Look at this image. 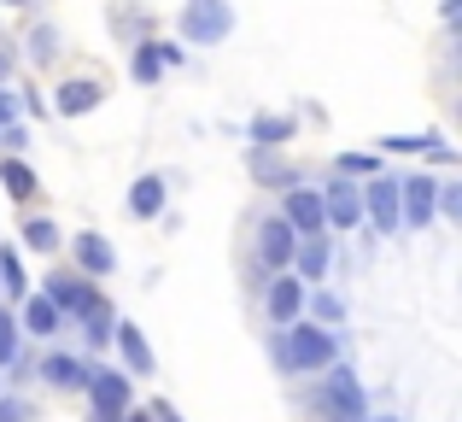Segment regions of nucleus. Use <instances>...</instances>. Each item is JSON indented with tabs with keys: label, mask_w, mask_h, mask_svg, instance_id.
<instances>
[{
	"label": "nucleus",
	"mask_w": 462,
	"mask_h": 422,
	"mask_svg": "<svg viewBox=\"0 0 462 422\" xmlns=\"http://www.w3.org/2000/svg\"><path fill=\"white\" fill-rule=\"evenodd\" d=\"M275 364L282 370H328L334 364V334L322 323H287L275 341Z\"/></svg>",
	"instance_id": "nucleus-1"
},
{
	"label": "nucleus",
	"mask_w": 462,
	"mask_h": 422,
	"mask_svg": "<svg viewBox=\"0 0 462 422\" xmlns=\"http://www.w3.org/2000/svg\"><path fill=\"white\" fill-rule=\"evenodd\" d=\"M316 405H322V417H328V422H363V417H369L357 376H351V370H339V364H328V370H322V393H316Z\"/></svg>",
	"instance_id": "nucleus-2"
},
{
	"label": "nucleus",
	"mask_w": 462,
	"mask_h": 422,
	"mask_svg": "<svg viewBox=\"0 0 462 422\" xmlns=\"http://www.w3.org/2000/svg\"><path fill=\"white\" fill-rule=\"evenodd\" d=\"M228 30H235V6H228V0H188V6H181V35H188V42L211 47V42H223Z\"/></svg>",
	"instance_id": "nucleus-3"
},
{
	"label": "nucleus",
	"mask_w": 462,
	"mask_h": 422,
	"mask_svg": "<svg viewBox=\"0 0 462 422\" xmlns=\"http://www.w3.org/2000/svg\"><path fill=\"white\" fill-rule=\"evenodd\" d=\"M82 388H88V399H94V422H124V405H129V376H117V370H94V364H88Z\"/></svg>",
	"instance_id": "nucleus-4"
},
{
	"label": "nucleus",
	"mask_w": 462,
	"mask_h": 422,
	"mask_svg": "<svg viewBox=\"0 0 462 422\" xmlns=\"http://www.w3.org/2000/svg\"><path fill=\"white\" fill-rule=\"evenodd\" d=\"M322 223L357 229V223H363V188H357V183H328V188H322Z\"/></svg>",
	"instance_id": "nucleus-5"
},
{
	"label": "nucleus",
	"mask_w": 462,
	"mask_h": 422,
	"mask_svg": "<svg viewBox=\"0 0 462 422\" xmlns=\"http://www.w3.org/2000/svg\"><path fill=\"white\" fill-rule=\"evenodd\" d=\"M363 206H369V223L381 229V235H398V183L393 176H369V188H363Z\"/></svg>",
	"instance_id": "nucleus-6"
},
{
	"label": "nucleus",
	"mask_w": 462,
	"mask_h": 422,
	"mask_svg": "<svg viewBox=\"0 0 462 422\" xmlns=\"http://www.w3.org/2000/svg\"><path fill=\"white\" fill-rule=\"evenodd\" d=\"M433 176H410V183H398V223H410V229H421L433 217Z\"/></svg>",
	"instance_id": "nucleus-7"
},
{
	"label": "nucleus",
	"mask_w": 462,
	"mask_h": 422,
	"mask_svg": "<svg viewBox=\"0 0 462 422\" xmlns=\"http://www.w3.org/2000/svg\"><path fill=\"white\" fill-rule=\"evenodd\" d=\"M282 217H287L293 235H322V194H316V188H293Z\"/></svg>",
	"instance_id": "nucleus-8"
},
{
	"label": "nucleus",
	"mask_w": 462,
	"mask_h": 422,
	"mask_svg": "<svg viewBox=\"0 0 462 422\" xmlns=\"http://www.w3.org/2000/svg\"><path fill=\"white\" fill-rule=\"evenodd\" d=\"M293 247H299V235L287 229V217H270V223L258 229V252H263V264H275V270L293 264Z\"/></svg>",
	"instance_id": "nucleus-9"
},
{
	"label": "nucleus",
	"mask_w": 462,
	"mask_h": 422,
	"mask_svg": "<svg viewBox=\"0 0 462 422\" xmlns=\"http://www.w3.org/2000/svg\"><path fill=\"white\" fill-rule=\"evenodd\" d=\"M293 264H299V282H322L328 264H334V247H328V235H299Z\"/></svg>",
	"instance_id": "nucleus-10"
},
{
	"label": "nucleus",
	"mask_w": 462,
	"mask_h": 422,
	"mask_svg": "<svg viewBox=\"0 0 462 422\" xmlns=\"http://www.w3.org/2000/svg\"><path fill=\"white\" fill-rule=\"evenodd\" d=\"M299 305H305V282H299V276H275L270 282V317L282 323H299Z\"/></svg>",
	"instance_id": "nucleus-11"
},
{
	"label": "nucleus",
	"mask_w": 462,
	"mask_h": 422,
	"mask_svg": "<svg viewBox=\"0 0 462 422\" xmlns=\"http://www.w3.org/2000/svg\"><path fill=\"white\" fill-rule=\"evenodd\" d=\"M117 352H124V364L135 370V376H152V346H147V334L135 329V323H117Z\"/></svg>",
	"instance_id": "nucleus-12"
},
{
	"label": "nucleus",
	"mask_w": 462,
	"mask_h": 422,
	"mask_svg": "<svg viewBox=\"0 0 462 422\" xmlns=\"http://www.w3.org/2000/svg\"><path fill=\"white\" fill-rule=\"evenodd\" d=\"M88 299L94 294L77 282V276H53V282H47V305H53V311H82Z\"/></svg>",
	"instance_id": "nucleus-13"
},
{
	"label": "nucleus",
	"mask_w": 462,
	"mask_h": 422,
	"mask_svg": "<svg viewBox=\"0 0 462 422\" xmlns=\"http://www.w3.org/2000/svg\"><path fill=\"white\" fill-rule=\"evenodd\" d=\"M129 211H135V217H158V211H164V183H158V176H141V183L129 188Z\"/></svg>",
	"instance_id": "nucleus-14"
},
{
	"label": "nucleus",
	"mask_w": 462,
	"mask_h": 422,
	"mask_svg": "<svg viewBox=\"0 0 462 422\" xmlns=\"http://www.w3.org/2000/svg\"><path fill=\"white\" fill-rule=\"evenodd\" d=\"M77 258H82V270H94V276H112V264H117V252L106 247L100 235H82L77 240Z\"/></svg>",
	"instance_id": "nucleus-15"
},
{
	"label": "nucleus",
	"mask_w": 462,
	"mask_h": 422,
	"mask_svg": "<svg viewBox=\"0 0 462 422\" xmlns=\"http://www.w3.org/2000/svg\"><path fill=\"white\" fill-rule=\"evenodd\" d=\"M77 317H82V334H88L94 346H100V341H112V329H117V323H112V311H106V299H88V305H82Z\"/></svg>",
	"instance_id": "nucleus-16"
},
{
	"label": "nucleus",
	"mask_w": 462,
	"mask_h": 422,
	"mask_svg": "<svg viewBox=\"0 0 462 422\" xmlns=\"http://www.w3.org/2000/svg\"><path fill=\"white\" fill-rule=\"evenodd\" d=\"M94 100H100V82H65V89H59V112H65V117L88 112Z\"/></svg>",
	"instance_id": "nucleus-17"
},
{
	"label": "nucleus",
	"mask_w": 462,
	"mask_h": 422,
	"mask_svg": "<svg viewBox=\"0 0 462 422\" xmlns=\"http://www.w3.org/2000/svg\"><path fill=\"white\" fill-rule=\"evenodd\" d=\"M42 376L53 381V388H82V376H88V370H82L77 358H42Z\"/></svg>",
	"instance_id": "nucleus-18"
},
{
	"label": "nucleus",
	"mask_w": 462,
	"mask_h": 422,
	"mask_svg": "<svg viewBox=\"0 0 462 422\" xmlns=\"http://www.w3.org/2000/svg\"><path fill=\"white\" fill-rule=\"evenodd\" d=\"M0 183H6L12 200H30V194H35V171H30V164H18V159L0 164Z\"/></svg>",
	"instance_id": "nucleus-19"
},
{
	"label": "nucleus",
	"mask_w": 462,
	"mask_h": 422,
	"mask_svg": "<svg viewBox=\"0 0 462 422\" xmlns=\"http://www.w3.org/2000/svg\"><path fill=\"white\" fill-rule=\"evenodd\" d=\"M23 329L30 334H59V311L47 299H23Z\"/></svg>",
	"instance_id": "nucleus-20"
},
{
	"label": "nucleus",
	"mask_w": 462,
	"mask_h": 422,
	"mask_svg": "<svg viewBox=\"0 0 462 422\" xmlns=\"http://www.w3.org/2000/svg\"><path fill=\"white\" fill-rule=\"evenodd\" d=\"M0 287H6L12 299H23V287H30V282H23V264H18V252H0Z\"/></svg>",
	"instance_id": "nucleus-21"
},
{
	"label": "nucleus",
	"mask_w": 462,
	"mask_h": 422,
	"mask_svg": "<svg viewBox=\"0 0 462 422\" xmlns=\"http://www.w3.org/2000/svg\"><path fill=\"white\" fill-rule=\"evenodd\" d=\"M23 240H30L35 252H53L59 247V229L47 223V217H30V223H23Z\"/></svg>",
	"instance_id": "nucleus-22"
},
{
	"label": "nucleus",
	"mask_w": 462,
	"mask_h": 422,
	"mask_svg": "<svg viewBox=\"0 0 462 422\" xmlns=\"http://www.w3.org/2000/svg\"><path fill=\"white\" fill-rule=\"evenodd\" d=\"M252 136H258L263 147H275V141L293 136V124H287V117H258V124H252Z\"/></svg>",
	"instance_id": "nucleus-23"
},
{
	"label": "nucleus",
	"mask_w": 462,
	"mask_h": 422,
	"mask_svg": "<svg viewBox=\"0 0 462 422\" xmlns=\"http://www.w3.org/2000/svg\"><path fill=\"white\" fill-rule=\"evenodd\" d=\"M158 70H164V59H158V42H147V47L135 53V77H141V82H152Z\"/></svg>",
	"instance_id": "nucleus-24"
},
{
	"label": "nucleus",
	"mask_w": 462,
	"mask_h": 422,
	"mask_svg": "<svg viewBox=\"0 0 462 422\" xmlns=\"http://www.w3.org/2000/svg\"><path fill=\"white\" fill-rule=\"evenodd\" d=\"M433 206H439L445 217H462V188H451V183H439V188H433Z\"/></svg>",
	"instance_id": "nucleus-25"
},
{
	"label": "nucleus",
	"mask_w": 462,
	"mask_h": 422,
	"mask_svg": "<svg viewBox=\"0 0 462 422\" xmlns=\"http://www.w3.org/2000/svg\"><path fill=\"white\" fill-rule=\"evenodd\" d=\"M339 171L346 176H374V159L369 153H339Z\"/></svg>",
	"instance_id": "nucleus-26"
},
{
	"label": "nucleus",
	"mask_w": 462,
	"mask_h": 422,
	"mask_svg": "<svg viewBox=\"0 0 462 422\" xmlns=\"http://www.w3.org/2000/svg\"><path fill=\"white\" fill-rule=\"evenodd\" d=\"M18 358V329H12V317H0V364H12Z\"/></svg>",
	"instance_id": "nucleus-27"
},
{
	"label": "nucleus",
	"mask_w": 462,
	"mask_h": 422,
	"mask_svg": "<svg viewBox=\"0 0 462 422\" xmlns=\"http://www.w3.org/2000/svg\"><path fill=\"white\" fill-rule=\"evenodd\" d=\"M0 422H30V405L23 399H0Z\"/></svg>",
	"instance_id": "nucleus-28"
},
{
	"label": "nucleus",
	"mask_w": 462,
	"mask_h": 422,
	"mask_svg": "<svg viewBox=\"0 0 462 422\" xmlns=\"http://www.w3.org/2000/svg\"><path fill=\"white\" fill-rule=\"evenodd\" d=\"M30 53H35V59H53V30H35V35H30Z\"/></svg>",
	"instance_id": "nucleus-29"
},
{
	"label": "nucleus",
	"mask_w": 462,
	"mask_h": 422,
	"mask_svg": "<svg viewBox=\"0 0 462 422\" xmlns=\"http://www.w3.org/2000/svg\"><path fill=\"white\" fill-rule=\"evenodd\" d=\"M316 317L334 323V317H339V299H334V294H316Z\"/></svg>",
	"instance_id": "nucleus-30"
},
{
	"label": "nucleus",
	"mask_w": 462,
	"mask_h": 422,
	"mask_svg": "<svg viewBox=\"0 0 462 422\" xmlns=\"http://www.w3.org/2000/svg\"><path fill=\"white\" fill-rule=\"evenodd\" d=\"M12 117H18V106H12V94H6V89H0V129H6V124H12Z\"/></svg>",
	"instance_id": "nucleus-31"
},
{
	"label": "nucleus",
	"mask_w": 462,
	"mask_h": 422,
	"mask_svg": "<svg viewBox=\"0 0 462 422\" xmlns=\"http://www.w3.org/2000/svg\"><path fill=\"white\" fill-rule=\"evenodd\" d=\"M152 422H176V411H170V405H152Z\"/></svg>",
	"instance_id": "nucleus-32"
},
{
	"label": "nucleus",
	"mask_w": 462,
	"mask_h": 422,
	"mask_svg": "<svg viewBox=\"0 0 462 422\" xmlns=\"http://www.w3.org/2000/svg\"><path fill=\"white\" fill-rule=\"evenodd\" d=\"M439 12H445V18H457V0H439Z\"/></svg>",
	"instance_id": "nucleus-33"
},
{
	"label": "nucleus",
	"mask_w": 462,
	"mask_h": 422,
	"mask_svg": "<svg viewBox=\"0 0 462 422\" xmlns=\"http://www.w3.org/2000/svg\"><path fill=\"white\" fill-rule=\"evenodd\" d=\"M363 422H369V417H363ZM374 422H393V417H374Z\"/></svg>",
	"instance_id": "nucleus-34"
},
{
	"label": "nucleus",
	"mask_w": 462,
	"mask_h": 422,
	"mask_svg": "<svg viewBox=\"0 0 462 422\" xmlns=\"http://www.w3.org/2000/svg\"><path fill=\"white\" fill-rule=\"evenodd\" d=\"M6 6H23V0H6Z\"/></svg>",
	"instance_id": "nucleus-35"
},
{
	"label": "nucleus",
	"mask_w": 462,
	"mask_h": 422,
	"mask_svg": "<svg viewBox=\"0 0 462 422\" xmlns=\"http://www.w3.org/2000/svg\"><path fill=\"white\" fill-rule=\"evenodd\" d=\"M129 422H147V417H129Z\"/></svg>",
	"instance_id": "nucleus-36"
}]
</instances>
